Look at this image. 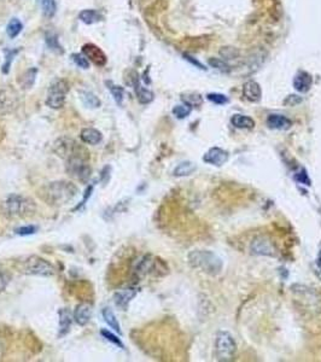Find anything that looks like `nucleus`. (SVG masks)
<instances>
[{"mask_svg": "<svg viewBox=\"0 0 321 362\" xmlns=\"http://www.w3.org/2000/svg\"><path fill=\"white\" fill-rule=\"evenodd\" d=\"M73 61L75 62L76 66H79L80 68H82V69H88V68H89L88 60L83 55H74L73 56Z\"/></svg>", "mask_w": 321, "mask_h": 362, "instance_id": "35", "label": "nucleus"}, {"mask_svg": "<svg viewBox=\"0 0 321 362\" xmlns=\"http://www.w3.org/2000/svg\"><path fill=\"white\" fill-rule=\"evenodd\" d=\"M36 210L35 202L32 198L10 194L2 203V213L8 219H23L34 215Z\"/></svg>", "mask_w": 321, "mask_h": 362, "instance_id": "2", "label": "nucleus"}, {"mask_svg": "<svg viewBox=\"0 0 321 362\" xmlns=\"http://www.w3.org/2000/svg\"><path fill=\"white\" fill-rule=\"evenodd\" d=\"M68 92H69V85L66 80L58 79L51 83L47 91V98H46V104L51 109H61L66 104V98Z\"/></svg>", "mask_w": 321, "mask_h": 362, "instance_id": "7", "label": "nucleus"}, {"mask_svg": "<svg viewBox=\"0 0 321 362\" xmlns=\"http://www.w3.org/2000/svg\"><path fill=\"white\" fill-rule=\"evenodd\" d=\"M58 315H60V330H58V337L62 338V337L67 336L70 331V326H72L73 317L72 313L68 308H62L60 312H58Z\"/></svg>", "mask_w": 321, "mask_h": 362, "instance_id": "16", "label": "nucleus"}, {"mask_svg": "<svg viewBox=\"0 0 321 362\" xmlns=\"http://www.w3.org/2000/svg\"><path fill=\"white\" fill-rule=\"evenodd\" d=\"M92 317V307L87 302L79 303L74 312V320L80 326H86L89 323Z\"/></svg>", "mask_w": 321, "mask_h": 362, "instance_id": "12", "label": "nucleus"}, {"mask_svg": "<svg viewBox=\"0 0 321 362\" xmlns=\"http://www.w3.org/2000/svg\"><path fill=\"white\" fill-rule=\"evenodd\" d=\"M101 314H103L104 321L109 325L111 329H114L117 333H119V335H121L122 333L121 326H120L119 321H117V319L115 317V314L113 313V311H111L110 308H104L103 312H101Z\"/></svg>", "mask_w": 321, "mask_h": 362, "instance_id": "25", "label": "nucleus"}, {"mask_svg": "<svg viewBox=\"0 0 321 362\" xmlns=\"http://www.w3.org/2000/svg\"><path fill=\"white\" fill-rule=\"evenodd\" d=\"M46 42H47V45L50 46L51 49H55V51H57V49H61V46L58 45V41L57 39H56L55 35H47L46 36ZM62 51V49H61Z\"/></svg>", "mask_w": 321, "mask_h": 362, "instance_id": "39", "label": "nucleus"}, {"mask_svg": "<svg viewBox=\"0 0 321 362\" xmlns=\"http://www.w3.org/2000/svg\"><path fill=\"white\" fill-rule=\"evenodd\" d=\"M237 351V344L231 333L221 331L216 335L215 354L220 361H231Z\"/></svg>", "mask_w": 321, "mask_h": 362, "instance_id": "6", "label": "nucleus"}, {"mask_svg": "<svg viewBox=\"0 0 321 362\" xmlns=\"http://www.w3.org/2000/svg\"><path fill=\"white\" fill-rule=\"evenodd\" d=\"M82 54L87 58L88 61H91L92 63H94L95 66L98 67H104L106 64V56L101 51V48L95 46L94 44H86L82 46Z\"/></svg>", "mask_w": 321, "mask_h": 362, "instance_id": "9", "label": "nucleus"}, {"mask_svg": "<svg viewBox=\"0 0 321 362\" xmlns=\"http://www.w3.org/2000/svg\"><path fill=\"white\" fill-rule=\"evenodd\" d=\"M38 231V227L33 225H28V226H22V227H18L16 230V233L18 236H32V234L36 233Z\"/></svg>", "mask_w": 321, "mask_h": 362, "instance_id": "33", "label": "nucleus"}, {"mask_svg": "<svg viewBox=\"0 0 321 362\" xmlns=\"http://www.w3.org/2000/svg\"><path fill=\"white\" fill-rule=\"evenodd\" d=\"M8 284H9L8 275H6L3 271H0V293L4 292L6 286H8Z\"/></svg>", "mask_w": 321, "mask_h": 362, "instance_id": "40", "label": "nucleus"}, {"mask_svg": "<svg viewBox=\"0 0 321 362\" xmlns=\"http://www.w3.org/2000/svg\"><path fill=\"white\" fill-rule=\"evenodd\" d=\"M137 292L138 291L135 287H127V289L116 291L115 295H114V302L119 308L126 309L128 307L129 302L137 296Z\"/></svg>", "mask_w": 321, "mask_h": 362, "instance_id": "11", "label": "nucleus"}, {"mask_svg": "<svg viewBox=\"0 0 321 362\" xmlns=\"http://www.w3.org/2000/svg\"><path fill=\"white\" fill-rule=\"evenodd\" d=\"M79 188L72 181L60 180L45 185L39 190L40 199L52 206H63L78 196Z\"/></svg>", "mask_w": 321, "mask_h": 362, "instance_id": "1", "label": "nucleus"}, {"mask_svg": "<svg viewBox=\"0 0 321 362\" xmlns=\"http://www.w3.org/2000/svg\"><path fill=\"white\" fill-rule=\"evenodd\" d=\"M209 64H210L211 67L218 68V69L222 70V72H227V70H228L227 64L225 63L224 61L218 60V58H211V60H209Z\"/></svg>", "mask_w": 321, "mask_h": 362, "instance_id": "36", "label": "nucleus"}, {"mask_svg": "<svg viewBox=\"0 0 321 362\" xmlns=\"http://www.w3.org/2000/svg\"><path fill=\"white\" fill-rule=\"evenodd\" d=\"M228 157H230V154L227 151L222 150L220 147H211L203 156V161L210 166L221 167L227 162Z\"/></svg>", "mask_w": 321, "mask_h": 362, "instance_id": "10", "label": "nucleus"}, {"mask_svg": "<svg viewBox=\"0 0 321 362\" xmlns=\"http://www.w3.org/2000/svg\"><path fill=\"white\" fill-rule=\"evenodd\" d=\"M231 123L239 129H251L255 127V121L251 117L240 115V114H236L231 119Z\"/></svg>", "mask_w": 321, "mask_h": 362, "instance_id": "19", "label": "nucleus"}, {"mask_svg": "<svg viewBox=\"0 0 321 362\" xmlns=\"http://www.w3.org/2000/svg\"><path fill=\"white\" fill-rule=\"evenodd\" d=\"M106 85L109 86L111 94H113V97H114V99H115L116 103L119 105H121L123 98H125V89H123V87H121V86L114 85L111 81H106Z\"/></svg>", "mask_w": 321, "mask_h": 362, "instance_id": "28", "label": "nucleus"}, {"mask_svg": "<svg viewBox=\"0 0 321 362\" xmlns=\"http://www.w3.org/2000/svg\"><path fill=\"white\" fill-rule=\"evenodd\" d=\"M79 18L86 24H93L103 20V15L97 10H82L80 12Z\"/></svg>", "mask_w": 321, "mask_h": 362, "instance_id": "21", "label": "nucleus"}, {"mask_svg": "<svg viewBox=\"0 0 321 362\" xmlns=\"http://www.w3.org/2000/svg\"><path fill=\"white\" fill-rule=\"evenodd\" d=\"M21 272L28 275H39V277H51L56 274V267L45 258L38 255H30L20 264Z\"/></svg>", "mask_w": 321, "mask_h": 362, "instance_id": "5", "label": "nucleus"}, {"mask_svg": "<svg viewBox=\"0 0 321 362\" xmlns=\"http://www.w3.org/2000/svg\"><path fill=\"white\" fill-rule=\"evenodd\" d=\"M80 99L82 100V103L86 105V107L91 108V109H97V108L100 107V99L97 97L94 93L88 91H81L80 92Z\"/></svg>", "mask_w": 321, "mask_h": 362, "instance_id": "23", "label": "nucleus"}, {"mask_svg": "<svg viewBox=\"0 0 321 362\" xmlns=\"http://www.w3.org/2000/svg\"><path fill=\"white\" fill-rule=\"evenodd\" d=\"M188 262L193 268L202 269L204 273L216 275L221 272L222 261L214 252L206 250H196L188 255Z\"/></svg>", "mask_w": 321, "mask_h": 362, "instance_id": "3", "label": "nucleus"}, {"mask_svg": "<svg viewBox=\"0 0 321 362\" xmlns=\"http://www.w3.org/2000/svg\"><path fill=\"white\" fill-rule=\"evenodd\" d=\"M206 98H208L210 101H212V103L218 105H224L228 103V98L225 94L221 93H209L206 95Z\"/></svg>", "mask_w": 321, "mask_h": 362, "instance_id": "34", "label": "nucleus"}, {"mask_svg": "<svg viewBox=\"0 0 321 362\" xmlns=\"http://www.w3.org/2000/svg\"><path fill=\"white\" fill-rule=\"evenodd\" d=\"M54 150L61 159L66 161L69 159H74V157H81V159L89 161V152L87 148L83 147L82 145H80L79 143H76L72 138H60L55 143Z\"/></svg>", "mask_w": 321, "mask_h": 362, "instance_id": "4", "label": "nucleus"}, {"mask_svg": "<svg viewBox=\"0 0 321 362\" xmlns=\"http://www.w3.org/2000/svg\"><path fill=\"white\" fill-rule=\"evenodd\" d=\"M92 191H93V186H92V185H89V186H87V190H86V191H85V194H83V198H82V200H81V202H80V204H79V205H76V206H75V208H74V210H79L80 208H81V206H82V205H85V204H86V202H87V199H88V198H89V197H91V194H92Z\"/></svg>", "mask_w": 321, "mask_h": 362, "instance_id": "38", "label": "nucleus"}, {"mask_svg": "<svg viewBox=\"0 0 321 362\" xmlns=\"http://www.w3.org/2000/svg\"><path fill=\"white\" fill-rule=\"evenodd\" d=\"M18 51H20V49H9V51H8V49H5L6 58H5L4 66H3V73H4V74L9 73V70H10L12 58H14L15 56L18 54Z\"/></svg>", "mask_w": 321, "mask_h": 362, "instance_id": "32", "label": "nucleus"}, {"mask_svg": "<svg viewBox=\"0 0 321 362\" xmlns=\"http://www.w3.org/2000/svg\"><path fill=\"white\" fill-rule=\"evenodd\" d=\"M296 180L302 182V184H305V185H310V180L309 178H308V174H305V172L303 170V172L298 173V174H296Z\"/></svg>", "mask_w": 321, "mask_h": 362, "instance_id": "41", "label": "nucleus"}, {"mask_svg": "<svg viewBox=\"0 0 321 362\" xmlns=\"http://www.w3.org/2000/svg\"><path fill=\"white\" fill-rule=\"evenodd\" d=\"M183 100L185 101V104H187L188 107H197V105L202 104V97L198 93H187L184 94Z\"/></svg>", "mask_w": 321, "mask_h": 362, "instance_id": "29", "label": "nucleus"}, {"mask_svg": "<svg viewBox=\"0 0 321 362\" xmlns=\"http://www.w3.org/2000/svg\"><path fill=\"white\" fill-rule=\"evenodd\" d=\"M36 75H38V69H36V68H32V69L27 70V72L20 77L21 87H22L23 89L32 88L34 82H35Z\"/></svg>", "mask_w": 321, "mask_h": 362, "instance_id": "22", "label": "nucleus"}, {"mask_svg": "<svg viewBox=\"0 0 321 362\" xmlns=\"http://www.w3.org/2000/svg\"><path fill=\"white\" fill-rule=\"evenodd\" d=\"M100 335L103 336L105 339L109 340V342L113 343V344H115L116 346H119V348H121V349H125V345H123L121 339H120L117 336L114 335L113 332H110V331L104 330V329L100 330Z\"/></svg>", "mask_w": 321, "mask_h": 362, "instance_id": "31", "label": "nucleus"}, {"mask_svg": "<svg viewBox=\"0 0 321 362\" xmlns=\"http://www.w3.org/2000/svg\"><path fill=\"white\" fill-rule=\"evenodd\" d=\"M81 137L83 143L88 144V145H97L99 144L103 139V135L101 133L95 128H83L81 131Z\"/></svg>", "mask_w": 321, "mask_h": 362, "instance_id": "18", "label": "nucleus"}, {"mask_svg": "<svg viewBox=\"0 0 321 362\" xmlns=\"http://www.w3.org/2000/svg\"><path fill=\"white\" fill-rule=\"evenodd\" d=\"M185 58H186V60H188V61H190L191 62V63H192V64H194V66H197V67H198V68H200V69H203V70H204L205 69V68H204V66H203V64H200L199 63V62L198 61H196V60H192V57H190V56H185Z\"/></svg>", "mask_w": 321, "mask_h": 362, "instance_id": "42", "label": "nucleus"}, {"mask_svg": "<svg viewBox=\"0 0 321 362\" xmlns=\"http://www.w3.org/2000/svg\"><path fill=\"white\" fill-rule=\"evenodd\" d=\"M251 251L255 255H263V256H273L274 247L271 244L270 240L266 238H256L251 244Z\"/></svg>", "mask_w": 321, "mask_h": 362, "instance_id": "13", "label": "nucleus"}, {"mask_svg": "<svg viewBox=\"0 0 321 362\" xmlns=\"http://www.w3.org/2000/svg\"><path fill=\"white\" fill-rule=\"evenodd\" d=\"M197 167L193 162H190V161H185V162L179 163V165L175 167L174 172H173V175L177 176V178H181V176H188L193 174L196 172Z\"/></svg>", "mask_w": 321, "mask_h": 362, "instance_id": "20", "label": "nucleus"}, {"mask_svg": "<svg viewBox=\"0 0 321 362\" xmlns=\"http://www.w3.org/2000/svg\"><path fill=\"white\" fill-rule=\"evenodd\" d=\"M299 103H302V98L296 94L289 95V97H286L285 100H284V104L288 105V107H296V105H298Z\"/></svg>", "mask_w": 321, "mask_h": 362, "instance_id": "37", "label": "nucleus"}, {"mask_svg": "<svg viewBox=\"0 0 321 362\" xmlns=\"http://www.w3.org/2000/svg\"><path fill=\"white\" fill-rule=\"evenodd\" d=\"M313 85V77L310 74L305 72H299L294 79V87L296 91L301 93H307Z\"/></svg>", "mask_w": 321, "mask_h": 362, "instance_id": "14", "label": "nucleus"}, {"mask_svg": "<svg viewBox=\"0 0 321 362\" xmlns=\"http://www.w3.org/2000/svg\"><path fill=\"white\" fill-rule=\"evenodd\" d=\"M4 352H5V345L3 344V342H2V340H0V358L3 357V355H4Z\"/></svg>", "mask_w": 321, "mask_h": 362, "instance_id": "43", "label": "nucleus"}, {"mask_svg": "<svg viewBox=\"0 0 321 362\" xmlns=\"http://www.w3.org/2000/svg\"><path fill=\"white\" fill-rule=\"evenodd\" d=\"M40 5H41L42 12H44L45 17L51 18L55 16L56 10H57V5H56L55 0H39Z\"/></svg>", "mask_w": 321, "mask_h": 362, "instance_id": "27", "label": "nucleus"}, {"mask_svg": "<svg viewBox=\"0 0 321 362\" xmlns=\"http://www.w3.org/2000/svg\"><path fill=\"white\" fill-rule=\"evenodd\" d=\"M22 29H23L22 22H21L18 18H12L8 24V28H6V33H8V35L10 36L11 39H15L18 34L22 32Z\"/></svg>", "mask_w": 321, "mask_h": 362, "instance_id": "26", "label": "nucleus"}, {"mask_svg": "<svg viewBox=\"0 0 321 362\" xmlns=\"http://www.w3.org/2000/svg\"><path fill=\"white\" fill-rule=\"evenodd\" d=\"M267 126L272 129H280V131H286V129L291 128L292 122L291 120L283 115H278V114H272L267 117Z\"/></svg>", "mask_w": 321, "mask_h": 362, "instance_id": "15", "label": "nucleus"}, {"mask_svg": "<svg viewBox=\"0 0 321 362\" xmlns=\"http://www.w3.org/2000/svg\"><path fill=\"white\" fill-rule=\"evenodd\" d=\"M133 87L135 89V93H137V98H138L139 103L149 104V103H151V101L153 100V93H152V92H151L150 89H147L145 87H141L139 81L135 83Z\"/></svg>", "mask_w": 321, "mask_h": 362, "instance_id": "24", "label": "nucleus"}, {"mask_svg": "<svg viewBox=\"0 0 321 362\" xmlns=\"http://www.w3.org/2000/svg\"><path fill=\"white\" fill-rule=\"evenodd\" d=\"M243 93L244 97L248 99L249 101H252V103H256L261 99L262 91L260 85L255 81H248L244 85L243 87Z\"/></svg>", "mask_w": 321, "mask_h": 362, "instance_id": "17", "label": "nucleus"}, {"mask_svg": "<svg viewBox=\"0 0 321 362\" xmlns=\"http://www.w3.org/2000/svg\"><path fill=\"white\" fill-rule=\"evenodd\" d=\"M66 172L70 178L85 182L91 176L92 170L88 160L81 159V157H74V159L66 161Z\"/></svg>", "mask_w": 321, "mask_h": 362, "instance_id": "8", "label": "nucleus"}, {"mask_svg": "<svg viewBox=\"0 0 321 362\" xmlns=\"http://www.w3.org/2000/svg\"><path fill=\"white\" fill-rule=\"evenodd\" d=\"M191 111H192V108L188 107L187 104H184V105H177V107L173 109V114H174L175 117L181 120L190 115Z\"/></svg>", "mask_w": 321, "mask_h": 362, "instance_id": "30", "label": "nucleus"}]
</instances>
